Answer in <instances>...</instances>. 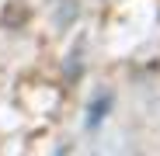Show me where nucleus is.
<instances>
[{"label": "nucleus", "instance_id": "nucleus-1", "mask_svg": "<svg viewBox=\"0 0 160 156\" xmlns=\"http://www.w3.org/2000/svg\"><path fill=\"white\" fill-rule=\"evenodd\" d=\"M108 101H112L108 94H98V97L91 101V111H87V128H98V125H101V118L108 115Z\"/></svg>", "mask_w": 160, "mask_h": 156}]
</instances>
